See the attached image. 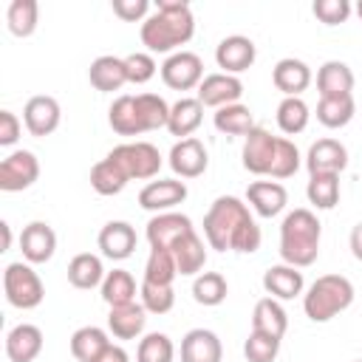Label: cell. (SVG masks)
Segmentation results:
<instances>
[{"label": "cell", "mask_w": 362, "mask_h": 362, "mask_svg": "<svg viewBox=\"0 0 362 362\" xmlns=\"http://www.w3.org/2000/svg\"><path fill=\"white\" fill-rule=\"evenodd\" d=\"M204 238L215 252L252 255L260 249V226L255 223L249 204L235 195H218L204 215Z\"/></svg>", "instance_id": "1"}, {"label": "cell", "mask_w": 362, "mask_h": 362, "mask_svg": "<svg viewBox=\"0 0 362 362\" xmlns=\"http://www.w3.org/2000/svg\"><path fill=\"white\" fill-rule=\"evenodd\" d=\"M195 34V14L184 0H158L150 17L141 23V45L147 54H175Z\"/></svg>", "instance_id": "2"}, {"label": "cell", "mask_w": 362, "mask_h": 362, "mask_svg": "<svg viewBox=\"0 0 362 362\" xmlns=\"http://www.w3.org/2000/svg\"><path fill=\"white\" fill-rule=\"evenodd\" d=\"M320 238H322L320 218L305 206L291 209L280 223V257H283V263H288L294 269L311 266L320 255Z\"/></svg>", "instance_id": "3"}, {"label": "cell", "mask_w": 362, "mask_h": 362, "mask_svg": "<svg viewBox=\"0 0 362 362\" xmlns=\"http://www.w3.org/2000/svg\"><path fill=\"white\" fill-rule=\"evenodd\" d=\"M354 303V283L342 274L317 277L303 294V311L311 322H328Z\"/></svg>", "instance_id": "4"}, {"label": "cell", "mask_w": 362, "mask_h": 362, "mask_svg": "<svg viewBox=\"0 0 362 362\" xmlns=\"http://www.w3.org/2000/svg\"><path fill=\"white\" fill-rule=\"evenodd\" d=\"M3 291H6V300L8 305L20 308V311H31L42 303L45 297V286L40 280V274L31 269V263H8L6 272H3Z\"/></svg>", "instance_id": "5"}, {"label": "cell", "mask_w": 362, "mask_h": 362, "mask_svg": "<svg viewBox=\"0 0 362 362\" xmlns=\"http://www.w3.org/2000/svg\"><path fill=\"white\" fill-rule=\"evenodd\" d=\"M107 158H113V161L124 170V175H127L130 181H133V178H136V181L156 178L158 170H161V164H164L158 147L150 144V141H124V144L113 147V150L107 153Z\"/></svg>", "instance_id": "6"}, {"label": "cell", "mask_w": 362, "mask_h": 362, "mask_svg": "<svg viewBox=\"0 0 362 362\" xmlns=\"http://www.w3.org/2000/svg\"><path fill=\"white\" fill-rule=\"evenodd\" d=\"M161 79L173 90H192L204 82V62L195 51H175L161 62Z\"/></svg>", "instance_id": "7"}, {"label": "cell", "mask_w": 362, "mask_h": 362, "mask_svg": "<svg viewBox=\"0 0 362 362\" xmlns=\"http://www.w3.org/2000/svg\"><path fill=\"white\" fill-rule=\"evenodd\" d=\"M40 178V158L31 150H14L0 161V189L23 192Z\"/></svg>", "instance_id": "8"}, {"label": "cell", "mask_w": 362, "mask_h": 362, "mask_svg": "<svg viewBox=\"0 0 362 362\" xmlns=\"http://www.w3.org/2000/svg\"><path fill=\"white\" fill-rule=\"evenodd\" d=\"M277 139L280 136H272L260 124H255V130L243 139L240 158H243V167L252 175H269L272 173V161H274V153H277Z\"/></svg>", "instance_id": "9"}, {"label": "cell", "mask_w": 362, "mask_h": 362, "mask_svg": "<svg viewBox=\"0 0 362 362\" xmlns=\"http://www.w3.org/2000/svg\"><path fill=\"white\" fill-rule=\"evenodd\" d=\"M187 184L178 178H158V181H147L139 192V206L147 212H173L178 204L187 201Z\"/></svg>", "instance_id": "10"}, {"label": "cell", "mask_w": 362, "mask_h": 362, "mask_svg": "<svg viewBox=\"0 0 362 362\" xmlns=\"http://www.w3.org/2000/svg\"><path fill=\"white\" fill-rule=\"evenodd\" d=\"M255 59H257V45H255L249 37H243V34H229V37H223V40L218 42V48H215V62H218V68H221L223 74H232V76L249 71V68L255 65Z\"/></svg>", "instance_id": "11"}, {"label": "cell", "mask_w": 362, "mask_h": 362, "mask_svg": "<svg viewBox=\"0 0 362 362\" xmlns=\"http://www.w3.org/2000/svg\"><path fill=\"white\" fill-rule=\"evenodd\" d=\"M59 119H62V107L54 96H31L23 107V124L31 136L42 139V136H51L57 127H59Z\"/></svg>", "instance_id": "12"}, {"label": "cell", "mask_w": 362, "mask_h": 362, "mask_svg": "<svg viewBox=\"0 0 362 362\" xmlns=\"http://www.w3.org/2000/svg\"><path fill=\"white\" fill-rule=\"evenodd\" d=\"M240 96H243V82L238 76H232V74H223V71L206 74L204 82L198 85V102L204 107H215L218 110V107L240 102Z\"/></svg>", "instance_id": "13"}, {"label": "cell", "mask_w": 362, "mask_h": 362, "mask_svg": "<svg viewBox=\"0 0 362 362\" xmlns=\"http://www.w3.org/2000/svg\"><path fill=\"white\" fill-rule=\"evenodd\" d=\"M167 158H170L173 173L181 175V178H198V175H204L206 167H209V153H206L204 141L195 139V136L175 141Z\"/></svg>", "instance_id": "14"}, {"label": "cell", "mask_w": 362, "mask_h": 362, "mask_svg": "<svg viewBox=\"0 0 362 362\" xmlns=\"http://www.w3.org/2000/svg\"><path fill=\"white\" fill-rule=\"evenodd\" d=\"M195 226H192V221L184 215V212H158V215H153L150 221H147V229H144V235H147V243H150V249H173V243L181 238V235H187V232H192Z\"/></svg>", "instance_id": "15"}, {"label": "cell", "mask_w": 362, "mask_h": 362, "mask_svg": "<svg viewBox=\"0 0 362 362\" xmlns=\"http://www.w3.org/2000/svg\"><path fill=\"white\" fill-rule=\"evenodd\" d=\"M20 252L25 263H48L57 252V232L45 221H31L20 232Z\"/></svg>", "instance_id": "16"}, {"label": "cell", "mask_w": 362, "mask_h": 362, "mask_svg": "<svg viewBox=\"0 0 362 362\" xmlns=\"http://www.w3.org/2000/svg\"><path fill=\"white\" fill-rule=\"evenodd\" d=\"M305 167H308V175H317V173L339 175L348 167V150L337 139H317L305 153Z\"/></svg>", "instance_id": "17"}, {"label": "cell", "mask_w": 362, "mask_h": 362, "mask_svg": "<svg viewBox=\"0 0 362 362\" xmlns=\"http://www.w3.org/2000/svg\"><path fill=\"white\" fill-rule=\"evenodd\" d=\"M96 243H99V252H102L105 257H110V260H124V257L133 255L139 238H136V229H133L127 221H110V223H105V226L99 229Z\"/></svg>", "instance_id": "18"}, {"label": "cell", "mask_w": 362, "mask_h": 362, "mask_svg": "<svg viewBox=\"0 0 362 362\" xmlns=\"http://www.w3.org/2000/svg\"><path fill=\"white\" fill-rule=\"evenodd\" d=\"M246 204L260 215V218H274L286 209L288 192L280 181H252L246 189Z\"/></svg>", "instance_id": "19"}, {"label": "cell", "mask_w": 362, "mask_h": 362, "mask_svg": "<svg viewBox=\"0 0 362 362\" xmlns=\"http://www.w3.org/2000/svg\"><path fill=\"white\" fill-rule=\"evenodd\" d=\"M223 345L215 331L209 328H192L181 339V362H221Z\"/></svg>", "instance_id": "20"}, {"label": "cell", "mask_w": 362, "mask_h": 362, "mask_svg": "<svg viewBox=\"0 0 362 362\" xmlns=\"http://www.w3.org/2000/svg\"><path fill=\"white\" fill-rule=\"evenodd\" d=\"M88 79L96 90L102 93H113V90H122L127 85V65H124V57H113V54H102L90 62L88 68Z\"/></svg>", "instance_id": "21"}, {"label": "cell", "mask_w": 362, "mask_h": 362, "mask_svg": "<svg viewBox=\"0 0 362 362\" xmlns=\"http://www.w3.org/2000/svg\"><path fill=\"white\" fill-rule=\"evenodd\" d=\"M303 286H305L303 272L288 263H277L263 272V288L274 300H294L303 294Z\"/></svg>", "instance_id": "22"}, {"label": "cell", "mask_w": 362, "mask_h": 362, "mask_svg": "<svg viewBox=\"0 0 362 362\" xmlns=\"http://www.w3.org/2000/svg\"><path fill=\"white\" fill-rule=\"evenodd\" d=\"M42 351V331L34 322H20L6 334V356L11 362H34Z\"/></svg>", "instance_id": "23"}, {"label": "cell", "mask_w": 362, "mask_h": 362, "mask_svg": "<svg viewBox=\"0 0 362 362\" xmlns=\"http://www.w3.org/2000/svg\"><path fill=\"white\" fill-rule=\"evenodd\" d=\"M272 82L283 96H300L308 85H311V68L303 59L294 57H283L277 59V65L272 68Z\"/></svg>", "instance_id": "24"}, {"label": "cell", "mask_w": 362, "mask_h": 362, "mask_svg": "<svg viewBox=\"0 0 362 362\" xmlns=\"http://www.w3.org/2000/svg\"><path fill=\"white\" fill-rule=\"evenodd\" d=\"M107 124L119 136H141V133H147L144 130V122H141V113H139V102H136L133 93H122V96H116L110 102V107H107Z\"/></svg>", "instance_id": "25"}, {"label": "cell", "mask_w": 362, "mask_h": 362, "mask_svg": "<svg viewBox=\"0 0 362 362\" xmlns=\"http://www.w3.org/2000/svg\"><path fill=\"white\" fill-rule=\"evenodd\" d=\"M173 257H175V266H178V274L181 277H192V274H201V269L206 266V246L204 240L198 238V232H187L181 235L175 243H173Z\"/></svg>", "instance_id": "26"}, {"label": "cell", "mask_w": 362, "mask_h": 362, "mask_svg": "<svg viewBox=\"0 0 362 362\" xmlns=\"http://www.w3.org/2000/svg\"><path fill=\"white\" fill-rule=\"evenodd\" d=\"M147 325V311L141 303H127V305H116L107 314V331L116 339H139L141 331Z\"/></svg>", "instance_id": "27"}, {"label": "cell", "mask_w": 362, "mask_h": 362, "mask_svg": "<svg viewBox=\"0 0 362 362\" xmlns=\"http://www.w3.org/2000/svg\"><path fill=\"white\" fill-rule=\"evenodd\" d=\"M204 122V105L198 102V96H181L175 105H170V122H167V130L173 136L181 139H189Z\"/></svg>", "instance_id": "28"}, {"label": "cell", "mask_w": 362, "mask_h": 362, "mask_svg": "<svg viewBox=\"0 0 362 362\" xmlns=\"http://www.w3.org/2000/svg\"><path fill=\"white\" fill-rule=\"evenodd\" d=\"M252 331H263V334H272L277 339L286 337V331H288V314L280 305V300L260 297L255 303V308H252Z\"/></svg>", "instance_id": "29"}, {"label": "cell", "mask_w": 362, "mask_h": 362, "mask_svg": "<svg viewBox=\"0 0 362 362\" xmlns=\"http://www.w3.org/2000/svg\"><path fill=\"white\" fill-rule=\"evenodd\" d=\"M354 82H356L354 71L345 62H339V59H328L317 71V90H320V96H351Z\"/></svg>", "instance_id": "30"}, {"label": "cell", "mask_w": 362, "mask_h": 362, "mask_svg": "<svg viewBox=\"0 0 362 362\" xmlns=\"http://www.w3.org/2000/svg\"><path fill=\"white\" fill-rule=\"evenodd\" d=\"M105 274H107V272H105V266H102V257H99V255H90V252H79V255H74L71 263H68V283H71L74 288H82V291L102 286Z\"/></svg>", "instance_id": "31"}, {"label": "cell", "mask_w": 362, "mask_h": 362, "mask_svg": "<svg viewBox=\"0 0 362 362\" xmlns=\"http://www.w3.org/2000/svg\"><path fill=\"white\" fill-rule=\"evenodd\" d=\"M354 113H356L354 93L351 96H320V102H317V122L331 130L345 127L354 119Z\"/></svg>", "instance_id": "32"}, {"label": "cell", "mask_w": 362, "mask_h": 362, "mask_svg": "<svg viewBox=\"0 0 362 362\" xmlns=\"http://www.w3.org/2000/svg\"><path fill=\"white\" fill-rule=\"evenodd\" d=\"M107 345H110L107 331L99 325H82L71 334V354L79 362H93Z\"/></svg>", "instance_id": "33"}, {"label": "cell", "mask_w": 362, "mask_h": 362, "mask_svg": "<svg viewBox=\"0 0 362 362\" xmlns=\"http://www.w3.org/2000/svg\"><path fill=\"white\" fill-rule=\"evenodd\" d=\"M212 124L215 130L226 133V136H249L255 130V116L246 105L235 102V105H226V107H218L215 116H212Z\"/></svg>", "instance_id": "34"}, {"label": "cell", "mask_w": 362, "mask_h": 362, "mask_svg": "<svg viewBox=\"0 0 362 362\" xmlns=\"http://www.w3.org/2000/svg\"><path fill=\"white\" fill-rule=\"evenodd\" d=\"M99 288H102V300H105L110 308L136 303V280H133V274L124 272V269H113V272H107Z\"/></svg>", "instance_id": "35"}, {"label": "cell", "mask_w": 362, "mask_h": 362, "mask_svg": "<svg viewBox=\"0 0 362 362\" xmlns=\"http://www.w3.org/2000/svg\"><path fill=\"white\" fill-rule=\"evenodd\" d=\"M40 23V3L37 0H11L6 8V25L14 37H31Z\"/></svg>", "instance_id": "36"}, {"label": "cell", "mask_w": 362, "mask_h": 362, "mask_svg": "<svg viewBox=\"0 0 362 362\" xmlns=\"http://www.w3.org/2000/svg\"><path fill=\"white\" fill-rule=\"evenodd\" d=\"M127 175H124V170L113 161V158H102V161H96L93 167H90V187L99 192V195H119L124 187H127Z\"/></svg>", "instance_id": "37"}, {"label": "cell", "mask_w": 362, "mask_h": 362, "mask_svg": "<svg viewBox=\"0 0 362 362\" xmlns=\"http://www.w3.org/2000/svg\"><path fill=\"white\" fill-rule=\"evenodd\" d=\"M229 294V283L221 272H201L195 274L192 280V297L198 305H206V308H215L226 300Z\"/></svg>", "instance_id": "38"}, {"label": "cell", "mask_w": 362, "mask_h": 362, "mask_svg": "<svg viewBox=\"0 0 362 362\" xmlns=\"http://www.w3.org/2000/svg\"><path fill=\"white\" fill-rule=\"evenodd\" d=\"M305 195H308V204L311 206H317V209H334L339 204V175H334V173L308 175Z\"/></svg>", "instance_id": "39"}, {"label": "cell", "mask_w": 362, "mask_h": 362, "mask_svg": "<svg viewBox=\"0 0 362 362\" xmlns=\"http://www.w3.org/2000/svg\"><path fill=\"white\" fill-rule=\"evenodd\" d=\"M308 119H311V110L300 96H283L280 99V105H277V127L286 136L303 133L308 127Z\"/></svg>", "instance_id": "40"}, {"label": "cell", "mask_w": 362, "mask_h": 362, "mask_svg": "<svg viewBox=\"0 0 362 362\" xmlns=\"http://www.w3.org/2000/svg\"><path fill=\"white\" fill-rule=\"evenodd\" d=\"M175 359V345L167 334L150 331L139 339L136 348V362H173Z\"/></svg>", "instance_id": "41"}, {"label": "cell", "mask_w": 362, "mask_h": 362, "mask_svg": "<svg viewBox=\"0 0 362 362\" xmlns=\"http://www.w3.org/2000/svg\"><path fill=\"white\" fill-rule=\"evenodd\" d=\"M178 277V266L170 249H150V257L144 263V280L147 283H158V286H173V280Z\"/></svg>", "instance_id": "42"}, {"label": "cell", "mask_w": 362, "mask_h": 362, "mask_svg": "<svg viewBox=\"0 0 362 362\" xmlns=\"http://www.w3.org/2000/svg\"><path fill=\"white\" fill-rule=\"evenodd\" d=\"M136 102H139V113H141V122H144V130H158V127H167L170 122V105L164 102V96L158 93H136Z\"/></svg>", "instance_id": "43"}, {"label": "cell", "mask_w": 362, "mask_h": 362, "mask_svg": "<svg viewBox=\"0 0 362 362\" xmlns=\"http://www.w3.org/2000/svg\"><path fill=\"white\" fill-rule=\"evenodd\" d=\"M139 297H141V305H144L147 314H167V311H173V305H175V291H173V286H158V283L141 280Z\"/></svg>", "instance_id": "44"}, {"label": "cell", "mask_w": 362, "mask_h": 362, "mask_svg": "<svg viewBox=\"0 0 362 362\" xmlns=\"http://www.w3.org/2000/svg\"><path fill=\"white\" fill-rule=\"evenodd\" d=\"M280 354V339L263 331H249L243 342V356L246 362H274Z\"/></svg>", "instance_id": "45"}, {"label": "cell", "mask_w": 362, "mask_h": 362, "mask_svg": "<svg viewBox=\"0 0 362 362\" xmlns=\"http://www.w3.org/2000/svg\"><path fill=\"white\" fill-rule=\"evenodd\" d=\"M303 164V156L297 150V144L286 136L277 139V153H274V161H272V178H291Z\"/></svg>", "instance_id": "46"}, {"label": "cell", "mask_w": 362, "mask_h": 362, "mask_svg": "<svg viewBox=\"0 0 362 362\" xmlns=\"http://www.w3.org/2000/svg\"><path fill=\"white\" fill-rule=\"evenodd\" d=\"M124 65H127V82H133V85H144V82H150V79L156 76V71H161V68L156 65L153 54H147V51H133V54H127V57H124Z\"/></svg>", "instance_id": "47"}, {"label": "cell", "mask_w": 362, "mask_h": 362, "mask_svg": "<svg viewBox=\"0 0 362 362\" xmlns=\"http://www.w3.org/2000/svg\"><path fill=\"white\" fill-rule=\"evenodd\" d=\"M311 11H314V17H317L320 23H325V25H339V23H345V20L351 17L354 6H351L348 0H314Z\"/></svg>", "instance_id": "48"}, {"label": "cell", "mask_w": 362, "mask_h": 362, "mask_svg": "<svg viewBox=\"0 0 362 362\" xmlns=\"http://www.w3.org/2000/svg\"><path fill=\"white\" fill-rule=\"evenodd\" d=\"M113 14L124 23H144L150 17V0H113L110 3Z\"/></svg>", "instance_id": "49"}, {"label": "cell", "mask_w": 362, "mask_h": 362, "mask_svg": "<svg viewBox=\"0 0 362 362\" xmlns=\"http://www.w3.org/2000/svg\"><path fill=\"white\" fill-rule=\"evenodd\" d=\"M20 133H23V122L17 119V113H11V110H0V144H3V147L17 144Z\"/></svg>", "instance_id": "50"}, {"label": "cell", "mask_w": 362, "mask_h": 362, "mask_svg": "<svg viewBox=\"0 0 362 362\" xmlns=\"http://www.w3.org/2000/svg\"><path fill=\"white\" fill-rule=\"evenodd\" d=\"M93 362H130V354L122 348V345H116V342H110Z\"/></svg>", "instance_id": "51"}, {"label": "cell", "mask_w": 362, "mask_h": 362, "mask_svg": "<svg viewBox=\"0 0 362 362\" xmlns=\"http://www.w3.org/2000/svg\"><path fill=\"white\" fill-rule=\"evenodd\" d=\"M348 243H351V252H354V257L362 263V221L351 229V238H348Z\"/></svg>", "instance_id": "52"}, {"label": "cell", "mask_w": 362, "mask_h": 362, "mask_svg": "<svg viewBox=\"0 0 362 362\" xmlns=\"http://www.w3.org/2000/svg\"><path fill=\"white\" fill-rule=\"evenodd\" d=\"M0 232H3V252H8V246H11V226L6 221H0Z\"/></svg>", "instance_id": "53"}, {"label": "cell", "mask_w": 362, "mask_h": 362, "mask_svg": "<svg viewBox=\"0 0 362 362\" xmlns=\"http://www.w3.org/2000/svg\"><path fill=\"white\" fill-rule=\"evenodd\" d=\"M354 11H356V17L362 20V0H356V6H354Z\"/></svg>", "instance_id": "54"}, {"label": "cell", "mask_w": 362, "mask_h": 362, "mask_svg": "<svg viewBox=\"0 0 362 362\" xmlns=\"http://www.w3.org/2000/svg\"><path fill=\"white\" fill-rule=\"evenodd\" d=\"M356 362H362V359H356Z\"/></svg>", "instance_id": "55"}]
</instances>
